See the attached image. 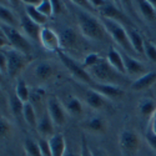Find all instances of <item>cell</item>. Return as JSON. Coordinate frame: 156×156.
<instances>
[{
  "instance_id": "4",
  "label": "cell",
  "mask_w": 156,
  "mask_h": 156,
  "mask_svg": "<svg viewBox=\"0 0 156 156\" xmlns=\"http://www.w3.org/2000/svg\"><path fill=\"white\" fill-rule=\"evenodd\" d=\"M0 51L6 55L8 59V75L11 77H16L23 73V70L28 66L30 62V56L21 53L19 50H15L12 48L8 49H0Z\"/></svg>"
},
{
  "instance_id": "8",
  "label": "cell",
  "mask_w": 156,
  "mask_h": 156,
  "mask_svg": "<svg viewBox=\"0 0 156 156\" xmlns=\"http://www.w3.org/2000/svg\"><path fill=\"white\" fill-rule=\"evenodd\" d=\"M46 111L56 126H64L66 124L68 112L64 104L56 96H49L46 99Z\"/></svg>"
},
{
  "instance_id": "28",
  "label": "cell",
  "mask_w": 156,
  "mask_h": 156,
  "mask_svg": "<svg viewBox=\"0 0 156 156\" xmlns=\"http://www.w3.org/2000/svg\"><path fill=\"white\" fill-rule=\"evenodd\" d=\"M23 119H24V121L27 122L30 127L36 129V125H37V116H36V111H35L34 105H33L31 102H25Z\"/></svg>"
},
{
  "instance_id": "6",
  "label": "cell",
  "mask_w": 156,
  "mask_h": 156,
  "mask_svg": "<svg viewBox=\"0 0 156 156\" xmlns=\"http://www.w3.org/2000/svg\"><path fill=\"white\" fill-rule=\"evenodd\" d=\"M0 31H3L8 36L12 49L19 50L21 53L30 56L31 51H33V46H31V43L29 41V39L27 36L23 35L18 29L10 28L8 25H3V24H0Z\"/></svg>"
},
{
  "instance_id": "32",
  "label": "cell",
  "mask_w": 156,
  "mask_h": 156,
  "mask_svg": "<svg viewBox=\"0 0 156 156\" xmlns=\"http://www.w3.org/2000/svg\"><path fill=\"white\" fill-rule=\"evenodd\" d=\"M24 151L27 156H43L37 141H35L30 137H27L24 141Z\"/></svg>"
},
{
  "instance_id": "41",
  "label": "cell",
  "mask_w": 156,
  "mask_h": 156,
  "mask_svg": "<svg viewBox=\"0 0 156 156\" xmlns=\"http://www.w3.org/2000/svg\"><path fill=\"white\" fill-rule=\"evenodd\" d=\"M0 70L3 74H8V59L3 51H0Z\"/></svg>"
},
{
  "instance_id": "20",
  "label": "cell",
  "mask_w": 156,
  "mask_h": 156,
  "mask_svg": "<svg viewBox=\"0 0 156 156\" xmlns=\"http://www.w3.org/2000/svg\"><path fill=\"white\" fill-rule=\"evenodd\" d=\"M133 3L135 4L137 11L140 12V15L144 20L149 23L156 21V10L150 2H147V0H139V2H133Z\"/></svg>"
},
{
  "instance_id": "15",
  "label": "cell",
  "mask_w": 156,
  "mask_h": 156,
  "mask_svg": "<svg viewBox=\"0 0 156 156\" xmlns=\"http://www.w3.org/2000/svg\"><path fill=\"white\" fill-rule=\"evenodd\" d=\"M55 127H56V125L54 124L53 120H51L50 115L46 111L39 118L37 125H36V131L39 135H40V137L50 139L55 135Z\"/></svg>"
},
{
  "instance_id": "33",
  "label": "cell",
  "mask_w": 156,
  "mask_h": 156,
  "mask_svg": "<svg viewBox=\"0 0 156 156\" xmlns=\"http://www.w3.org/2000/svg\"><path fill=\"white\" fill-rule=\"evenodd\" d=\"M100 61H101V56L98 53H89L83 59V66L86 70H89V69L94 68L95 65H98Z\"/></svg>"
},
{
  "instance_id": "11",
  "label": "cell",
  "mask_w": 156,
  "mask_h": 156,
  "mask_svg": "<svg viewBox=\"0 0 156 156\" xmlns=\"http://www.w3.org/2000/svg\"><path fill=\"white\" fill-rule=\"evenodd\" d=\"M20 27H21L23 31L25 33V36H27L29 40L40 43V34H41L43 28L39 24H36L35 21H33L27 14L20 16Z\"/></svg>"
},
{
  "instance_id": "44",
  "label": "cell",
  "mask_w": 156,
  "mask_h": 156,
  "mask_svg": "<svg viewBox=\"0 0 156 156\" xmlns=\"http://www.w3.org/2000/svg\"><path fill=\"white\" fill-rule=\"evenodd\" d=\"M150 129L154 134H156V120H150Z\"/></svg>"
},
{
  "instance_id": "12",
  "label": "cell",
  "mask_w": 156,
  "mask_h": 156,
  "mask_svg": "<svg viewBox=\"0 0 156 156\" xmlns=\"http://www.w3.org/2000/svg\"><path fill=\"white\" fill-rule=\"evenodd\" d=\"M81 127L86 131L91 133V134H96V135H104L108 131V121L100 115H95L89 118L87 120L81 122Z\"/></svg>"
},
{
  "instance_id": "22",
  "label": "cell",
  "mask_w": 156,
  "mask_h": 156,
  "mask_svg": "<svg viewBox=\"0 0 156 156\" xmlns=\"http://www.w3.org/2000/svg\"><path fill=\"white\" fill-rule=\"evenodd\" d=\"M127 34L131 46L136 54H144L145 53V39L142 37V35L134 28V27H129L127 28Z\"/></svg>"
},
{
  "instance_id": "13",
  "label": "cell",
  "mask_w": 156,
  "mask_h": 156,
  "mask_svg": "<svg viewBox=\"0 0 156 156\" xmlns=\"http://www.w3.org/2000/svg\"><path fill=\"white\" fill-rule=\"evenodd\" d=\"M122 58H124V64H125V70L126 74H129L130 76H137V79L140 76L147 74V68L145 66V64L133 58L130 54L122 53Z\"/></svg>"
},
{
  "instance_id": "38",
  "label": "cell",
  "mask_w": 156,
  "mask_h": 156,
  "mask_svg": "<svg viewBox=\"0 0 156 156\" xmlns=\"http://www.w3.org/2000/svg\"><path fill=\"white\" fill-rule=\"evenodd\" d=\"M51 5H53L54 15H60V14H65V12H66V5H65V2L51 0Z\"/></svg>"
},
{
  "instance_id": "36",
  "label": "cell",
  "mask_w": 156,
  "mask_h": 156,
  "mask_svg": "<svg viewBox=\"0 0 156 156\" xmlns=\"http://www.w3.org/2000/svg\"><path fill=\"white\" fill-rule=\"evenodd\" d=\"M144 54L146 55V58L150 61L156 64V45L154 43L145 40V53Z\"/></svg>"
},
{
  "instance_id": "16",
  "label": "cell",
  "mask_w": 156,
  "mask_h": 156,
  "mask_svg": "<svg viewBox=\"0 0 156 156\" xmlns=\"http://www.w3.org/2000/svg\"><path fill=\"white\" fill-rule=\"evenodd\" d=\"M54 74H55V69H54V65L51 64V61H39L33 68L34 77L40 83L50 80Z\"/></svg>"
},
{
  "instance_id": "10",
  "label": "cell",
  "mask_w": 156,
  "mask_h": 156,
  "mask_svg": "<svg viewBox=\"0 0 156 156\" xmlns=\"http://www.w3.org/2000/svg\"><path fill=\"white\" fill-rule=\"evenodd\" d=\"M100 15L101 18H106V19H111V20H115L118 21L120 24H127L129 27H133L131 21H130V19L125 15V12L121 11L118 5L115 4V2H109L104 8H101L100 10Z\"/></svg>"
},
{
  "instance_id": "18",
  "label": "cell",
  "mask_w": 156,
  "mask_h": 156,
  "mask_svg": "<svg viewBox=\"0 0 156 156\" xmlns=\"http://www.w3.org/2000/svg\"><path fill=\"white\" fill-rule=\"evenodd\" d=\"M106 60H108V62L110 64V66H111L115 71H118V73L121 74V75L126 74L122 53H121L120 50L116 49L115 46H110V48H109Z\"/></svg>"
},
{
  "instance_id": "27",
  "label": "cell",
  "mask_w": 156,
  "mask_h": 156,
  "mask_svg": "<svg viewBox=\"0 0 156 156\" xmlns=\"http://www.w3.org/2000/svg\"><path fill=\"white\" fill-rule=\"evenodd\" d=\"M8 104H9V108H10V110H11L12 115H14L16 119H23L25 102H23V101L15 95V93L11 94V95L8 98Z\"/></svg>"
},
{
  "instance_id": "3",
  "label": "cell",
  "mask_w": 156,
  "mask_h": 156,
  "mask_svg": "<svg viewBox=\"0 0 156 156\" xmlns=\"http://www.w3.org/2000/svg\"><path fill=\"white\" fill-rule=\"evenodd\" d=\"M58 55H59V58H60L62 65L69 70V73L71 74V76L75 77L77 81L84 83V84H87L89 86L93 85L94 83H96V81L93 79V77L90 76L89 71L83 66V64H79L74 58H71L69 54H66L65 51L60 50V51H58Z\"/></svg>"
},
{
  "instance_id": "42",
  "label": "cell",
  "mask_w": 156,
  "mask_h": 156,
  "mask_svg": "<svg viewBox=\"0 0 156 156\" xmlns=\"http://www.w3.org/2000/svg\"><path fill=\"white\" fill-rule=\"evenodd\" d=\"M8 48H11L9 39L3 31H0V49H8Z\"/></svg>"
},
{
  "instance_id": "35",
  "label": "cell",
  "mask_w": 156,
  "mask_h": 156,
  "mask_svg": "<svg viewBox=\"0 0 156 156\" xmlns=\"http://www.w3.org/2000/svg\"><path fill=\"white\" fill-rule=\"evenodd\" d=\"M37 10L41 12L46 18H50L54 15L53 12V5H51V0H43V3L37 6Z\"/></svg>"
},
{
  "instance_id": "14",
  "label": "cell",
  "mask_w": 156,
  "mask_h": 156,
  "mask_svg": "<svg viewBox=\"0 0 156 156\" xmlns=\"http://www.w3.org/2000/svg\"><path fill=\"white\" fill-rule=\"evenodd\" d=\"M89 87L94 89L95 91L101 94L102 96H105L108 100L109 99H121L124 96V90L119 85L114 84H101V83H94L93 85H90Z\"/></svg>"
},
{
  "instance_id": "25",
  "label": "cell",
  "mask_w": 156,
  "mask_h": 156,
  "mask_svg": "<svg viewBox=\"0 0 156 156\" xmlns=\"http://www.w3.org/2000/svg\"><path fill=\"white\" fill-rule=\"evenodd\" d=\"M49 144L53 156H65L66 152V141L62 134H55L49 139Z\"/></svg>"
},
{
  "instance_id": "40",
  "label": "cell",
  "mask_w": 156,
  "mask_h": 156,
  "mask_svg": "<svg viewBox=\"0 0 156 156\" xmlns=\"http://www.w3.org/2000/svg\"><path fill=\"white\" fill-rule=\"evenodd\" d=\"M145 140L147 142V145L156 152V134L151 131V129H147V131L145 134Z\"/></svg>"
},
{
  "instance_id": "37",
  "label": "cell",
  "mask_w": 156,
  "mask_h": 156,
  "mask_svg": "<svg viewBox=\"0 0 156 156\" xmlns=\"http://www.w3.org/2000/svg\"><path fill=\"white\" fill-rule=\"evenodd\" d=\"M39 147L43 154V156H53L51 154V149H50V144H49V139H44V137H39L37 140Z\"/></svg>"
},
{
  "instance_id": "26",
  "label": "cell",
  "mask_w": 156,
  "mask_h": 156,
  "mask_svg": "<svg viewBox=\"0 0 156 156\" xmlns=\"http://www.w3.org/2000/svg\"><path fill=\"white\" fill-rule=\"evenodd\" d=\"M137 110L142 118L151 119L154 112L156 111V102L150 98H142L137 104Z\"/></svg>"
},
{
  "instance_id": "45",
  "label": "cell",
  "mask_w": 156,
  "mask_h": 156,
  "mask_svg": "<svg viewBox=\"0 0 156 156\" xmlns=\"http://www.w3.org/2000/svg\"><path fill=\"white\" fill-rule=\"evenodd\" d=\"M65 156H80V152L77 154V152H74L73 150H69V151L65 152Z\"/></svg>"
},
{
  "instance_id": "31",
  "label": "cell",
  "mask_w": 156,
  "mask_h": 156,
  "mask_svg": "<svg viewBox=\"0 0 156 156\" xmlns=\"http://www.w3.org/2000/svg\"><path fill=\"white\" fill-rule=\"evenodd\" d=\"M12 134H14V126H12L11 121L4 115H2V118H0V136L3 140H9L11 139Z\"/></svg>"
},
{
  "instance_id": "30",
  "label": "cell",
  "mask_w": 156,
  "mask_h": 156,
  "mask_svg": "<svg viewBox=\"0 0 156 156\" xmlns=\"http://www.w3.org/2000/svg\"><path fill=\"white\" fill-rule=\"evenodd\" d=\"M24 8H25V14H27L33 21H35L36 24H39L41 27V25H44V24H46L48 23V20H49V18H46L45 15H43L40 11L37 10V8L36 6H31V5H24Z\"/></svg>"
},
{
  "instance_id": "43",
  "label": "cell",
  "mask_w": 156,
  "mask_h": 156,
  "mask_svg": "<svg viewBox=\"0 0 156 156\" xmlns=\"http://www.w3.org/2000/svg\"><path fill=\"white\" fill-rule=\"evenodd\" d=\"M93 156H109L106 150H104L102 147H91Z\"/></svg>"
},
{
  "instance_id": "23",
  "label": "cell",
  "mask_w": 156,
  "mask_h": 156,
  "mask_svg": "<svg viewBox=\"0 0 156 156\" xmlns=\"http://www.w3.org/2000/svg\"><path fill=\"white\" fill-rule=\"evenodd\" d=\"M156 83V71H149L147 74L140 76L134 83H131V89L134 91H141L151 87Z\"/></svg>"
},
{
  "instance_id": "17",
  "label": "cell",
  "mask_w": 156,
  "mask_h": 156,
  "mask_svg": "<svg viewBox=\"0 0 156 156\" xmlns=\"http://www.w3.org/2000/svg\"><path fill=\"white\" fill-rule=\"evenodd\" d=\"M84 102L89 108H91L94 110H101L106 106L108 99L105 96H102L98 91H95L94 89L87 87L84 91Z\"/></svg>"
},
{
  "instance_id": "19",
  "label": "cell",
  "mask_w": 156,
  "mask_h": 156,
  "mask_svg": "<svg viewBox=\"0 0 156 156\" xmlns=\"http://www.w3.org/2000/svg\"><path fill=\"white\" fill-rule=\"evenodd\" d=\"M60 40H61V48L74 50L79 46V36L77 33L73 28H65L60 31Z\"/></svg>"
},
{
  "instance_id": "2",
  "label": "cell",
  "mask_w": 156,
  "mask_h": 156,
  "mask_svg": "<svg viewBox=\"0 0 156 156\" xmlns=\"http://www.w3.org/2000/svg\"><path fill=\"white\" fill-rule=\"evenodd\" d=\"M104 27L106 29V33L111 36L112 40L118 44L120 48H122L126 53H135L131 43H130L129 39V34H127V29L124 27L122 24L111 20V19H106V18H100Z\"/></svg>"
},
{
  "instance_id": "7",
  "label": "cell",
  "mask_w": 156,
  "mask_h": 156,
  "mask_svg": "<svg viewBox=\"0 0 156 156\" xmlns=\"http://www.w3.org/2000/svg\"><path fill=\"white\" fill-rule=\"evenodd\" d=\"M90 76L93 77L94 80H99L101 84H114L118 85V77H119V73L115 71L110 64L108 62L106 59H101V61L95 65L94 68L87 70Z\"/></svg>"
},
{
  "instance_id": "1",
  "label": "cell",
  "mask_w": 156,
  "mask_h": 156,
  "mask_svg": "<svg viewBox=\"0 0 156 156\" xmlns=\"http://www.w3.org/2000/svg\"><path fill=\"white\" fill-rule=\"evenodd\" d=\"M77 27L83 36L91 41H104L106 39V29L104 27L101 19L94 16L91 12L84 9H77L75 11Z\"/></svg>"
},
{
  "instance_id": "21",
  "label": "cell",
  "mask_w": 156,
  "mask_h": 156,
  "mask_svg": "<svg viewBox=\"0 0 156 156\" xmlns=\"http://www.w3.org/2000/svg\"><path fill=\"white\" fill-rule=\"evenodd\" d=\"M0 21L3 25H8V27L15 29H18V27L20 25V20L16 14L4 3H2V6H0Z\"/></svg>"
},
{
  "instance_id": "5",
  "label": "cell",
  "mask_w": 156,
  "mask_h": 156,
  "mask_svg": "<svg viewBox=\"0 0 156 156\" xmlns=\"http://www.w3.org/2000/svg\"><path fill=\"white\" fill-rule=\"evenodd\" d=\"M118 144L124 156H135L141 147V139L133 129H124L118 136Z\"/></svg>"
},
{
  "instance_id": "24",
  "label": "cell",
  "mask_w": 156,
  "mask_h": 156,
  "mask_svg": "<svg viewBox=\"0 0 156 156\" xmlns=\"http://www.w3.org/2000/svg\"><path fill=\"white\" fill-rule=\"evenodd\" d=\"M62 104H64L68 115H70V116H80L84 112V104L77 96L71 95V96L66 98L65 102H62Z\"/></svg>"
},
{
  "instance_id": "46",
  "label": "cell",
  "mask_w": 156,
  "mask_h": 156,
  "mask_svg": "<svg viewBox=\"0 0 156 156\" xmlns=\"http://www.w3.org/2000/svg\"><path fill=\"white\" fill-rule=\"evenodd\" d=\"M149 2L151 3V5L155 8V10H156V0H149Z\"/></svg>"
},
{
  "instance_id": "34",
  "label": "cell",
  "mask_w": 156,
  "mask_h": 156,
  "mask_svg": "<svg viewBox=\"0 0 156 156\" xmlns=\"http://www.w3.org/2000/svg\"><path fill=\"white\" fill-rule=\"evenodd\" d=\"M46 98V91L45 89L39 86V87H34L31 90V96H30V101L29 102H43V100Z\"/></svg>"
},
{
  "instance_id": "9",
  "label": "cell",
  "mask_w": 156,
  "mask_h": 156,
  "mask_svg": "<svg viewBox=\"0 0 156 156\" xmlns=\"http://www.w3.org/2000/svg\"><path fill=\"white\" fill-rule=\"evenodd\" d=\"M40 44L43 45V48L45 50L49 51H58L61 50V40H60V35L53 30L51 28L44 27L41 29V34H40Z\"/></svg>"
},
{
  "instance_id": "29",
  "label": "cell",
  "mask_w": 156,
  "mask_h": 156,
  "mask_svg": "<svg viewBox=\"0 0 156 156\" xmlns=\"http://www.w3.org/2000/svg\"><path fill=\"white\" fill-rule=\"evenodd\" d=\"M15 95L23 101V102H29L30 101V96H31V90L29 89V86L27 85L23 79H18L16 85H15Z\"/></svg>"
},
{
  "instance_id": "39",
  "label": "cell",
  "mask_w": 156,
  "mask_h": 156,
  "mask_svg": "<svg viewBox=\"0 0 156 156\" xmlns=\"http://www.w3.org/2000/svg\"><path fill=\"white\" fill-rule=\"evenodd\" d=\"M80 156H93L91 147L89 146L85 136H81V142H80Z\"/></svg>"
}]
</instances>
